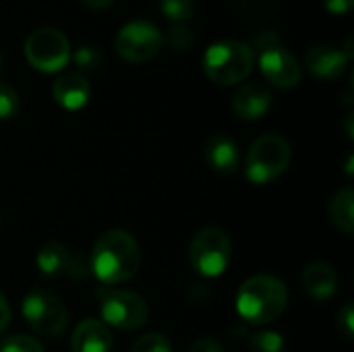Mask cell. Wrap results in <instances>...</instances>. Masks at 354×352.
Returning a JSON list of instances; mask_svg holds the SVG:
<instances>
[{"label":"cell","mask_w":354,"mask_h":352,"mask_svg":"<svg viewBox=\"0 0 354 352\" xmlns=\"http://www.w3.org/2000/svg\"><path fill=\"white\" fill-rule=\"evenodd\" d=\"M52 95L64 110H81L91 95V85L81 73H64L54 81Z\"/></svg>","instance_id":"9a60e30c"},{"label":"cell","mask_w":354,"mask_h":352,"mask_svg":"<svg viewBox=\"0 0 354 352\" xmlns=\"http://www.w3.org/2000/svg\"><path fill=\"white\" fill-rule=\"evenodd\" d=\"M19 108H21L19 93L8 83H0V120L15 118L19 114Z\"/></svg>","instance_id":"7402d4cb"},{"label":"cell","mask_w":354,"mask_h":352,"mask_svg":"<svg viewBox=\"0 0 354 352\" xmlns=\"http://www.w3.org/2000/svg\"><path fill=\"white\" fill-rule=\"evenodd\" d=\"M23 317L29 328L46 338H58L68 326V311L62 301L50 290L35 288L25 295L21 305Z\"/></svg>","instance_id":"5b68a950"},{"label":"cell","mask_w":354,"mask_h":352,"mask_svg":"<svg viewBox=\"0 0 354 352\" xmlns=\"http://www.w3.org/2000/svg\"><path fill=\"white\" fill-rule=\"evenodd\" d=\"M346 135H348V139H353V114L346 116Z\"/></svg>","instance_id":"4dcf8cb0"},{"label":"cell","mask_w":354,"mask_h":352,"mask_svg":"<svg viewBox=\"0 0 354 352\" xmlns=\"http://www.w3.org/2000/svg\"><path fill=\"white\" fill-rule=\"evenodd\" d=\"M193 0H162V10L170 21H185L193 15Z\"/></svg>","instance_id":"cb8c5ba5"},{"label":"cell","mask_w":354,"mask_h":352,"mask_svg":"<svg viewBox=\"0 0 354 352\" xmlns=\"http://www.w3.org/2000/svg\"><path fill=\"white\" fill-rule=\"evenodd\" d=\"M112 344V334L100 319H83L71 336L73 352H110Z\"/></svg>","instance_id":"2e32d148"},{"label":"cell","mask_w":354,"mask_h":352,"mask_svg":"<svg viewBox=\"0 0 354 352\" xmlns=\"http://www.w3.org/2000/svg\"><path fill=\"white\" fill-rule=\"evenodd\" d=\"M232 257V245L224 230L203 228L195 234L189 249L193 270L203 278H218L226 272Z\"/></svg>","instance_id":"8992f818"},{"label":"cell","mask_w":354,"mask_h":352,"mask_svg":"<svg viewBox=\"0 0 354 352\" xmlns=\"http://www.w3.org/2000/svg\"><path fill=\"white\" fill-rule=\"evenodd\" d=\"M259 66H261L263 77L280 89H292L301 81L299 60L295 58L292 52H288L280 44H272V46L261 48Z\"/></svg>","instance_id":"8fae6325"},{"label":"cell","mask_w":354,"mask_h":352,"mask_svg":"<svg viewBox=\"0 0 354 352\" xmlns=\"http://www.w3.org/2000/svg\"><path fill=\"white\" fill-rule=\"evenodd\" d=\"M324 4L332 15H346L351 12L354 0H324Z\"/></svg>","instance_id":"4316f807"},{"label":"cell","mask_w":354,"mask_h":352,"mask_svg":"<svg viewBox=\"0 0 354 352\" xmlns=\"http://www.w3.org/2000/svg\"><path fill=\"white\" fill-rule=\"evenodd\" d=\"M203 154H205V160L207 164L220 172V174H226V176H232L239 172L241 168V147L239 143L226 135V133H216L212 135L207 141H205V147H203Z\"/></svg>","instance_id":"5bb4252c"},{"label":"cell","mask_w":354,"mask_h":352,"mask_svg":"<svg viewBox=\"0 0 354 352\" xmlns=\"http://www.w3.org/2000/svg\"><path fill=\"white\" fill-rule=\"evenodd\" d=\"M116 52L127 62H147L164 46L160 29L149 21H131L116 33Z\"/></svg>","instance_id":"9c48e42d"},{"label":"cell","mask_w":354,"mask_h":352,"mask_svg":"<svg viewBox=\"0 0 354 352\" xmlns=\"http://www.w3.org/2000/svg\"><path fill=\"white\" fill-rule=\"evenodd\" d=\"M162 41L168 44L176 52H185L195 44V33L187 25H172L166 35H162Z\"/></svg>","instance_id":"ffe728a7"},{"label":"cell","mask_w":354,"mask_h":352,"mask_svg":"<svg viewBox=\"0 0 354 352\" xmlns=\"http://www.w3.org/2000/svg\"><path fill=\"white\" fill-rule=\"evenodd\" d=\"M10 324V307H8V301L6 297L0 293V334L6 330V326Z\"/></svg>","instance_id":"f1b7e54d"},{"label":"cell","mask_w":354,"mask_h":352,"mask_svg":"<svg viewBox=\"0 0 354 352\" xmlns=\"http://www.w3.org/2000/svg\"><path fill=\"white\" fill-rule=\"evenodd\" d=\"M0 352H44L37 338L27 334H12L0 342Z\"/></svg>","instance_id":"44dd1931"},{"label":"cell","mask_w":354,"mask_h":352,"mask_svg":"<svg viewBox=\"0 0 354 352\" xmlns=\"http://www.w3.org/2000/svg\"><path fill=\"white\" fill-rule=\"evenodd\" d=\"M330 218L338 230L344 234L354 232V193L351 187L338 191L330 201Z\"/></svg>","instance_id":"ac0fdd59"},{"label":"cell","mask_w":354,"mask_h":352,"mask_svg":"<svg viewBox=\"0 0 354 352\" xmlns=\"http://www.w3.org/2000/svg\"><path fill=\"white\" fill-rule=\"evenodd\" d=\"M100 313L106 326L122 332L139 330L147 324L149 307L145 299L131 290H106L100 297Z\"/></svg>","instance_id":"52a82bcc"},{"label":"cell","mask_w":354,"mask_h":352,"mask_svg":"<svg viewBox=\"0 0 354 352\" xmlns=\"http://www.w3.org/2000/svg\"><path fill=\"white\" fill-rule=\"evenodd\" d=\"M284 338L272 330H259L249 340L251 352H284Z\"/></svg>","instance_id":"d6986e66"},{"label":"cell","mask_w":354,"mask_h":352,"mask_svg":"<svg viewBox=\"0 0 354 352\" xmlns=\"http://www.w3.org/2000/svg\"><path fill=\"white\" fill-rule=\"evenodd\" d=\"M288 305V290L276 276H253L243 282L236 295L239 315L253 326L276 322Z\"/></svg>","instance_id":"7a4b0ae2"},{"label":"cell","mask_w":354,"mask_h":352,"mask_svg":"<svg viewBox=\"0 0 354 352\" xmlns=\"http://www.w3.org/2000/svg\"><path fill=\"white\" fill-rule=\"evenodd\" d=\"M290 158H292L290 143L282 135L278 133L261 135L251 143L247 151L245 174L253 185H266L286 172V168L290 166Z\"/></svg>","instance_id":"277c9868"},{"label":"cell","mask_w":354,"mask_h":352,"mask_svg":"<svg viewBox=\"0 0 354 352\" xmlns=\"http://www.w3.org/2000/svg\"><path fill=\"white\" fill-rule=\"evenodd\" d=\"M189 352H224V349L216 340H212V338H201V340H197L191 346Z\"/></svg>","instance_id":"83f0119b"},{"label":"cell","mask_w":354,"mask_h":352,"mask_svg":"<svg viewBox=\"0 0 354 352\" xmlns=\"http://www.w3.org/2000/svg\"><path fill=\"white\" fill-rule=\"evenodd\" d=\"M346 64H348V56L330 44H315L309 48V52L305 56L307 71L313 77L326 79V81H334V79L342 77Z\"/></svg>","instance_id":"4fadbf2b"},{"label":"cell","mask_w":354,"mask_h":352,"mask_svg":"<svg viewBox=\"0 0 354 352\" xmlns=\"http://www.w3.org/2000/svg\"><path fill=\"white\" fill-rule=\"evenodd\" d=\"M85 6H89V8H93V10H104V8H108V6H112V2L114 0H81Z\"/></svg>","instance_id":"f546056e"},{"label":"cell","mask_w":354,"mask_h":352,"mask_svg":"<svg viewBox=\"0 0 354 352\" xmlns=\"http://www.w3.org/2000/svg\"><path fill=\"white\" fill-rule=\"evenodd\" d=\"M338 330L348 338L353 340V332H354V309L353 303H344L342 309L338 311Z\"/></svg>","instance_id":"d4e9b609"},{"label":"cell","mask_w":354,"mask_h":352,"mask_svg":"<svg viewBox=\"0 0 354 352\" xmlns=\"http://www.w3.org/2000/svg\"><path fill=\"white\" fill-rule=\"evenodd\" d=\"M75 64L83 71H93L100 64V54L93 48H79L75 52Z\"/></svg>","instance_id":"484cf974"},{"label":"cell","mask_w":354,"mask_h":352,"mask_svg":"<svg viewBox=\"0 0 354 352\" xmlns=\"http://www.w3.org/2000/svg\"><path fill=\"white\" fill-rule=\"evenodd\" d=\"M274 104V95L268 85L263 83H247L239 87L232 98V110L243 120H259L270 112Z\"/></svg>","instance_id":"7c38bea8"},{"label":"cell","mask_w":354,"mask_h":352,"mask_svg":"<svg viewBox=\"0 0 354 352\" xmlns=\"http://www.w3.org/2000/svg\"><path fill=\"white\" fill-rule=\"evenodd\" d=\"M35 263H37V270L46 274L48 278L66 276L73 280H83L91 272V263L87 255L79 251H71L60 243L44 245L35 257Z\"/></svg>","instance_id":"30bf717a"},{"label":"cell","mask_w":354,"mask_h":352,"mask_svg":"<svg viewBox=\"0 0 354 352\" xmlns=\"http://www.w3.org/2000/svg\"><path fill=\"white\" fill-rule=\"evenodd\" d=\"M303 288L315 301H328L338 290V274L326 261H313L303 272Z\"/></svg>","instance_id":"e0dca14e"},{"label":"cell","mask_w":354,"mask_h":352,"mask_svg":"<svg viewBox=\"0 0 354 352\" xmlns=\"http://www.w3.org/2000/svg\"><path fill=\"white\" fill-rule=\"evenodd\" d=\"M25 56L33 68L41 73H56L71 60V44L62 31L54 27H39L25 39Z\"/></svg>","instance_id":"ba28073f"},{"label":"cell","mask_w":354,"mask_h":352,"mask_svg":"<svg viewBox=\"0 0 354 352\" xmlns=\"http://www.w3.org/2000/svg\"><path fill=\"white\" fill-rule=\"evenodd\" d=\"M131 352H172V344L164 334L151 332V334H143L135 344Z\"/></svg>","instance_id":"603a6c76"},{"label":"cell","mask_w":354,"mask_h":352,"mask_svg":"<svg viewBox=\"0 0 354 352\" xmlns=\"http://www.w3.org/2000/svg\"><path fill=\"white\" fill-rule=\"evenodd\" d=\"M0 71H2V54H0Z\"/></svg>","instance_id":"1f68e13d"},{"label":"cell","mask_w":354,"mask_h":352,"mask_svg":"<svg viewBox=\"0 0 354 352\" xmlns=\"http://www.w3.org/2000/svg\"><path fill=\"white\" fill-rule=\"evenodd\" d=\"M91 272L102 284L114 286L131 280L141 263V249L135 237L122 228L106 230L93 245Z\"/></svg>","instance_id":"6da1fadb"},{"label":"cell","mask_w":354,"mask_h":352,"mask_svg":"<svg viewBox=\"0 0 354 352\" xmlns=\"http://www.w3.org/2000/svg\"><path fill=\"white\" fill-rule=\"evenodd\" d=\"M255 64V52L239 39H222L212 44L203 54V71L218 85H236L245 81Z\"/></svg>","instance_id":"3957f363"}]
</instances>
